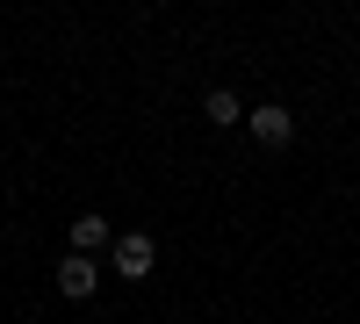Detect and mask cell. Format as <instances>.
<instances>
[{
  "label": "cell",
  "instance_id": "cell-3",
  "mask_svg": "<svg viewBox=\"0 0 360 324\" xmlns=\"http://www.w3.org/2000/svg\"><path fill=\"white\" fill-rule=\"evenodd\" d=\"M58 296H65V303H86V296H94V288H101V267H94V259H86V252H65V259H58Z\"/></svg>",
  "mask_w": 360,
  "mask_h": 324
},
{
  "label": "cell",
  "instance_id": "cell-2",
  "mask_svg": "<svg viewBox=\"0 0 360 324\" xmlns=\"http://www.w3.org/2000/svg\"><path fill=\"white\" fill-rule=\"evenodd\" d=\"M115 274L123 281H152V267H159V238L152 231H115Z\"/></svg>",
  "mask_w": 360,
  "mask_h": 324
},
{
  "label": "cell",
  "instance_id": "cell-1",
  "mask_svg": "<svg viewBox=\"0 0 360 324\" xmlns=\"http://www.w3.org/2000/svg\"><path fill=\"white\" fill-rule=\"evenodd\" d=\"M245 130H252V144H259V152H288V144H295V108L259 101V108H245Z\"/></svg>",
  "mask_w": 360,
  "mask_h": 324
},
{
  "label": "cell",
  "instance_id": "cell-4",
  "mask_svg": "<svg viewBox=\"0 0 360 324\" xmlns=\"http://www.w3.org/2000/svg\"><path fill=\"white\" fill-rule=\"evenodd\" d=\"M101 245H115V223H108L101 209H79V216H72V252H86V259H94Z\"/></svg>",
  "mask_w": 360,
  "mask_h": 324
},
{
  "label": "cell",
  "instance_id": "cell-5",
  "mask_svg": "<svg viewBox=\"0 0 360 324\" xmlns=\"http://www.w3.org/2000/svg\"><path fill=\"white\" fill-rule=\"evenodd\" d=\"M202 123L209 130H238V123H245V101H238L231 86H209V94H202Z\"/></svg>",
  "mask_w": 360,
  "mask_h": 324
}]
</instances>
